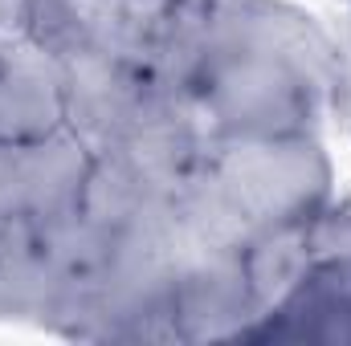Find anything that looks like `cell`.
<instances>
[{"instance_id": "obj_4", "label": "cell", "mask_w": 351, "mask_h": 346, "mask_svg": "<svg viewBox=\"0 0 351 346\" xmlns=\"http://www.w3.org/2000/svg\"><path fill=\"white\" fill-rule=\"evenodd\" d=\"M258 326V306L241 269V249L192 245L180 261L168 297V338L172 343H250Z\"/></svg>"}, {"instance_id": "obj_3", "label": "cell", "mask_w": 351, "mask_h": 346, "mask_svg": "<svg viewBox=\"0 0 351 346\" xmlns=\"http://www.w3.org/2000/svg\"><path fill=\"white\" fill-rule=\"evenodd\" d=\"M94 151L70 127L37 143H0V228H53L82 212Z\"/></svg>"}, {"instance_id": "obj_11", "label": "cell", "mask_w": 351, "mask_h": 346, "mask_svg": "<svg viewBox=\"0 0 351 346\" xmlns=\"http://www.w3.org/2000/svg\"><path fill=\"white\" fill-rule=\"evenodd\" d=\"M29 16H33V0H0V49L29 33Z\"/></svg>"}, {"instance_id": "obj_6", "label": "cell", "mask_w": 351, "mask_h": 346, "mask_svg": "<svg viewBox=\"0 0 351 346\" xmlns=\"http://www.w3.org/2000/svg\"><path fill=\"white\" fill-rule=\"evenodd\" d=\"M70 127L62 53L25 33L0 49V143H37Z\"/></svg>"}, {"instance_id": "obj_1", "label": "cell", "mask_w": 351, "mask_h": 346, "mask_svg": "<svg viewBox=\"0 0 351 346\" xmlns=\"http://www.w3.org/2000/svg\"><path fill=\"white\" fill-rule=\"evenodd\" d=\"M335 33L290 0H217L188 98L208 139L319 131L331 110Z\"/></svg>"}, {"instance_id": "obj_2", "label": "cell", "mask_w": 351, "mask_h": 346, "mask_svg": "<svg viewBox=\"0 0 351 346\" xmlns=\"http://www.w3.org/2000/svg\"><path fill=\"white\" fill-rule=\"evenodd\" d=\"M335 200V163L315 131L208 139L200 168L180 191L196 245L241 249L245 241L311 224Z\"/></svg>"}, {"instance_id": "obj_5", "label": "cell", "mask_w": 351, "mask_h": 346, "mask_svg": "<svg viewBox=\"0 0 351 346\" xmlns=\"http://www.w3.org/2000/svg\"><path fill=\"white\" fill-rule=\"evenodd\" d=\"M66 66V110L70 131L86 139L90 151H102L147 102L156 90V78L114 53L98 49H70L62 53Z\"/></svg>"}, {"instance_id": "obj_9", "label": "cell", "mask_w": 351, "mask_h": 346, "mask_svg": "<svg viewBox=\"0 0 351 346\" xmlns=\"http://www.w3.org/2000/svg\"><path fill=\"white\" fill-rule=\"evenodd\" d=\"M315 249L319 257H351V196L339 204L331 200L315 220Z\"/></svg>"}, {"instance_id": "obj_10", "label": "cell", "mask_w": 351, "mask_h": 346, "mask_svg": "<svg viewBox=\"0 0 351 346\" xmlns=\"http://www.w3.org/2000/svg\"><path fill=\"white\" fill-rule=\"evenodd\" d=\"M331 114L343 122L351 139V12L335 33V78H331Z\"/></svg>"}, {"instance_id": "obj_8", "label": "cell", "mask_w": 351, "mask_h": 346, "mask_svg": "<svg viewBox=\"0 0 351 346\" xmlns=\"http://www.w3.org/2000/svg\"><path fill=\"white\" fill-rule=\"evenodd\" d=\"M315 265H319L315 220L274 228V232H262L241 245V269H245V281H250V293L258 306V326L298 293V285L315 273Z\"/></svg>"}, {"instance_id": "obj_7", "label": "cell", "mask_w": 351, "mask_h": 346, "mask_svg": "<svg viewBox=\"0 0 351 346\" xmlns=\"http://www.w3.org/2000/svg\"><path fill=\"white\" fill-rule=\"evenodd\" d=\"M250 343L351 346V257H319L298 293L265 318Z\"/></svg>"}]
</instances>
